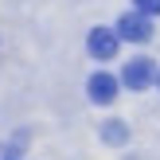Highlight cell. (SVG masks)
Here are the masks:
<instances>
[{
	"label": "cell",
	"instance_id": "cell-1",
	"mask_svg": "<svg viewBox=\"0 0 160 160\" xmlns=\"http://www.w3.org/2000/svg\"><path fill=\"white\" fill-rule=\"evenodd\" d=\"M117 39H129V43H148L152 39V20L141 12H129L117 20Z\"/></svg>",
	"mask_w": 160,
	"mask_h": 160
},
{
	"label": "cell",
	"instance_id": "cell-2",
	"mask_svg": "<svg viewBox=\"0 0 160 160\" xmlns=\"http://www.w3.org/2000/svg\"><path fill=\"white\" fill-rule=\"evenodd\" d=\"M121 82L129 86V90H145L148 82H156V67H152V59H145V55L129 59V62H125V74H121Z\"/></svg>",
	"mask_w": 160,
	"mask_h": 160
},
{
	"label": "cell",
	"instance_id": "cell-3",
	"mask_svg": "<svg viewBox=\"0 0 160 160\" xmlns=\"http://www.w3.org/2000/svg\"><path fill=\"white\" fill-rule=\"evenodd\" d=\"M117 47H121L117 31H109V28H94L90 31V55H94V59H113Z\"/></svg>",
	"mask_w": 160,
	"mask_h": 160
},
{
	"label": "cell",
	"instance_id": "cell-4",
	"mask_svg": "<svg viewBox=\"0 0 160 160\" xmlns=\"http://www.w3.org/2000/svg\"><path fill=\"white\" fill-rule=\"evenodd\" d=\"M86 90H90V98L98 102V106H109V102L117 98V78L106 74V70H98V74L86 82Z\"/></svg>",
	"mask_w": 160,
	"mask_h": 160
},
{
	"label": "cell",
	"instance_id": "cell-5",
	"mask_svg": "<svg viewBox=\"0 0 160 160\" xmlns=\"http://www.w3.org/2000/svg\"><path fill=\"white\" fill-rule=\"evenodd\" d=\"M125 137H129V133H125L121 121H106V125H102V141H109V145H121Z\"/></svg>",
	"mask_w": 160,
	"mask_h": 160
},
{
	"label": "cell",
	"instance_id": "cell-6",
	"mask_svg": "<svg viewBox=\"0 0 160 160\" xmlns=\"http://www.w3.org/2000/svg\"><path fill=\"white\" fill-rule=\"evenodd\" d=\"M141 16H160V0H133Z\"/></svg>",
	"mask_w": 160,
	"mask_h": 160
},
{
	"label": "cell",
	"instance_id": "cell-7",
	"mask_svg": "<svg viewBox=\"0 0 160 160\" xmlns=\"http://www.w3.org/2000/svg\"><path fill=\"white\" fill-rule=\"evenodd\" d=\"M156 86H160V70H156Z\"/></svg>",
	"mask_w": 160,
	"mask_h": 160
},
{
	"label": "cell",
	"instance_id": "cell-8",
	"mask_svg": "<svg viewBox=\"0 0 160 160\" xmlns=\"http://www.w3.org/2000/svg\"><path fill=\"white\" fill-rule=\"evenodd\" d=\"M8 160H12V156H8Z\"/></svg>",
	"mask_w": 160,
	"mask_h": 160
}]
</instances>
